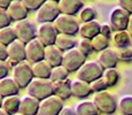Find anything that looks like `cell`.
I'll use <instances>...</instances> for the list:
<instances>
[{"mask_svg": "<svg viewBox=\"0 0 132 115\" xmlns=\"http://www.w3.org/2000/svg\"><path fill=\"white\" fill-rule=\"evenodd\" d=\"M102 78L106 82L108 88H113L120 81V73L116 68H107L103 70Z\"/></svg>", "mask_w": 132, "mask_h": 115, "instance_id": "obj_28", "label": "cell"}, {"mask_svg": "<svg viewBox=\"0 0 132 115\" xmlns=\"http://www.w3.org/2000/svg\"><path fill=\"white\" fill-rule=\"evenodd\" d=\"M100 34H102L103 36H106L108 38H110L113 36V28H111L110 23H102L101 24Z\"/></svg>", "mask_w": 132, "mask_h": 115, "instance_id": "obj_40", "label": "cell"}, {"mask_svg": "<svg viewBox=\"0 0 132 115\" xmlns=\"http://www.w3.org/2000/svg\"><path fill=\"white\" fill-rule=\"evenodd\" d=\"M53 1H56V2H59V1H60V0H53Z\"/></svg>", "mask_w": 132, "mask_h": 115, "instance_id": "obj_49", "label": "cell"}, {"mask_svg": "<svg viewBox=\"0 0 132 115\" xmlns=\"http://www.w3.org/2000/svg\"><path fill=\"white\" fill-rule=\"evenodd\" d=\"M45 46L36 37L32 40L25 44V51H27V60L30 63L38 62L40 60H44L45 58Z\"/></svg>", "mask_w": 132, "mask_h": 115, "instance_id": "obj_13", "label": "cell"}, {"mask_svg": "<svg viewBox=\"0 0 132 115\" xmlns=\"http://www.w3.org/2000/svg\"><path fill=\"white\" fill-rule=\"evenodd\" d=\"M13 77L15 78L21 89L28 88V85L35 78L32 63H30L28 60H24L13 66Z\"/></svg>", "mask_w": 132, "mask_h": 115, "instance_id": "obj_4", "label": "cell"}, {"mask_svg": "<svg viewBox=\"0 0 132 115\" xmlns=\"http://www.w3.org/2000/svg\"><path fill=\"white\" fill-rule=\"evenodd\" d=\"M79 19L82 22H88L96 19V11L92 6H84L79 12Z\"/></svg>", "mask_w": 132, "mask_h": 115, "instance_id": "obj_33", "label": "cell"}, {"mask_svg": "<svg viewBox=\"0 0 132 115\" xmlns=\"http://www.w3.org/2000/svg\"><path fill=\"white\" fill-rule=\"evenodd\" d=\"M59 115H76V113H75V109H72L71 107L63 106V108L61 109V112L59 113Z\"/></svg>", "mask_w": 132, "mask_h": 115, "instance_id": "obj_43", "label": "cell"}, {"mask_svg": "<svg viewBox=\"0 0 132 115\" xmlns=\"http://www.w3.org/2000/svg\"><path fill=\"white\" fill-rule=\"evenodd\" d=\"M53 23H54L55 28L57 29L59 34H67V35L76 36L79 32L80 24H79L78 19L75 15L61 13Z\"/></svg>", "mask_w": 132, "mask_h": 115, "instance_id": "obj_3", "label": "cell"}, {"mask_svg": "<svg viewBox=\"0 0 132 115\" xmlns=\"http://www.w3.org/2000/svg\"><path fill=\"white\" fill-rule=\"evenodd\" d=\"M90 85H91V89H92V92H94V93L95 92H100V91L107 90L108 89L107 84H106V82L103 81L102 77H100V78H98V80L91 82Z\"/></svg>", "mask_w": 132, "mask_h": 115, "instance_id": "obj_37", "label": "cell"}, {"mask_svg": "<svg viewBox=\"0 0 132 115\" xmlns=\"http://www.w3.org/2000/svg\"><path fill=\"white\" fill-rule=\"evenodd\" d=\"M54 83V94L60 97L62 100H67L72 96L71 93V80L65 78V80H61L53 82Z\"/></svg>", "mask_w": 132, "mask_h": 115, "instance_id": "obj_21", "label": "cell"}, {"mask_svg": "<svg viewBox=\"0 0 132 115\" xmlns=\"http://www.w3.org/2000/svg\"><path fill=\"white\" fill-rule=\"evenodd\" d=\"M59 7L61 13L76 15L84 7V1L83 0H60Z\"/></svg>", "mask_w": 132, "mask_h": 115, "instance_id": "obj_22", "label": "cell"}, {"mask_svg": "<svg viewBox=\"0 0 132 115\" xmlns=\"http://www.w3.org/2000/svg\"><path fill=\"white\" fill-rule=\"evenodd\" d=\"M13 27H14L15 34H16V38L22 40L25 44L37 37V27L29 19L16 21Z\"/></svg>", "mask_w": 132, "mask_h": 115, "instance_id": "obj_8", "label": "cell"}, {"mask_svg": "<svg viewBox=\"0 0 132 115\" xmlns=\"http://www.w3.org/2000/svg\"><path fill=\"white\" fill-rule=\"evenodd\" d=\"M9 63L7 60H0V80L6 76H8L9 73Z\"/></svg>", "mask_w": 132, "mask_h": 115, "instance_id": "obj_39", "label": "cell"}, {"mask_svg": "<svg viewBox=\"0 0 132 115\" xmlns=\"http://www.w3.org/2000/svg\"><path fill=\"white\" fill-rule=\"evenodd\" d=\"M71 93L76 98L84 99L92 93V89H91L90 83L79 80V78H76V80L71 81Z\"/></svg>", "mask_w": 132, "mask_h": 115, "instance_id": "obj_19", "label": "cell"}, {"mask_svg": "<svg viewBox=\"0 0 132 115\" xmlns=\"http://www.w3.org/2000/svg\"><path fill=\"white\" fill-rule=\"evenodd\" d=\"M109 44H110V38L106 37L102 34L96 35L95 37L92 38V45H93V50L95 52H101L105 48L109 47Z\"/></svg>", "mask_w": 132, "mask_h": 115, "instance_id": "obj_30", "label": "cell"}, {"mask_svg": "<svg viewBox=\"0 0 132 115\" xmlns=\"http://www.w3.org/2000/svg\"><path fill=\"white\" fill-rule=\"evenodd\" d=\"M75 113L76 115H100V112L95 104L93 103V100L80 101L79 104L76 105Z\"/></svg>", "mask_w": 132, "mask_h": 115, "instance_id": "obj_26", "label": "cell"}, {"mask_svg": "<svg viewBox=\"0 0 132 115\" xmlns=\"http://www.w3.org/2000/svg\"><path fill=\"white\" fill-rule=\"evenodd\" d=\"M13 21L11 15H9L7 8H1L0 7V29L5 27H8L11 25V22Z\"/></svg>", "mask_w": 132, "mask_h": 115, "instance_id": "obj_35", "label": "cell"}, {"mask_svg": "<svg viewBox=\"0 0 132 115\" xmlns=\"http://www.w3.org/2000/svg\"><path fill=\"white\" fill-rule=\"evenodd\" d=\"M20 85L17 82L15 81L14 77H6L0 80V94L2 97H8V96H14V94H19L20 92Z\"/></svg>", "mask_w": 132, "mask_h": 115, "instance_id": "obj_18", "label": "cell"}, {"mask_svg": "<svg viewBox=\"0 0 132 115\" xmlns=\"http://www.w3.org/2000/svg\"><path fill=\"white\" fill-rule=\"evenodd\" d=\"M77 43L78 42L76 40L75 36L67 35V34H59L56 37V40H55V45L59 48H61L63 52L76 47Z\"/></svg>", "mask_w": 132, "mask_h": 115, "instance_id": "obj_25", "label": "cell"}, {"mask_svg": "<svg viewBox=\"0 0 132 115\" xmlns=\"http://www.w3.org/2000/svg\"><path fill=\"white\" fill-rule=\"evenodd\" d=\"M61 14L59 2L53 0H46L36 11V20L39 23L54 22L55 19Z\"/></svg>", "mask_w": 132, "mask_h": 115, "instance_id": "obj_6", "label": "cell"}, {"mask_svg": "<svg viewBox=\"0 0 132 115\" xmlns=\"http://www.w3.org/2000/svg\"><path fill=\"white\" fill-rule=\"evenodd\" d=\"M14 115H24V114H22V113H20V112H19V113H16V114H14Z\"/></svg>", "mask_w": 132, "mask_h": 115, "instance_id": "obj_48", "label": "cell"}, {"mask_svg": "<svg viewBox=\"0 0 132 115\" xmlns=\"http://www.w3.org/2000/svg\"><path fill=\"white\" fill-rule=\"evenodd\" d=\"M57 35H59V31L53 22L40 23L39 27H37V38L45 46L55 44Z\"/></svg>", "mask_w": 132, "mask_h": 115, "instance_id": "obj_12", "label": "cell"}, {"mask_svg": "<svg viewBox=\"0 0 132 115\" xmlns=\"http://www.w3.org/2000/svg\"><path fill=\"white\" fill-rule=\"evenodd\" d=\"M130 13L120 5L114 7L109 13V23L114 31H120V30L128 29L129 20H130Z\"/></svg>", "mask_w": 132, "mask_h": 115, "instance_id": "obj_9", "label": "cell"}, {"mask_svg": "<svg viewBox=\"0 0 132 115\" xmlns=\"http://www.w3.org/2000/svg\"><path fill=\"white\" fill-rule=\"evenodd\" d=\"M118 4L121 7H123L130 14H132V0H118Z\"/></svg>", "mask_w": 132, "mask_h": 115, "instance_id": "obj_41", "label": "cell"}, {"mask_svg": "<svg viewBox=\"0 0 132 115\" xmlns=\"http://www.w3.org/2000/svg\"><path fill=\"white\" fill-rule=\"evenodd\" d=\"M103 70H105V68L100 65L98 60L86 61L77 70V78L87 82V83H91V82L102 77Z\"/></svg>", "mask_w": 132, "mask_h": 115, "instance_id": "obj_5", "label": "cell"}, {"mask_svg": "<svg viewBox=\"0 0 132 115\" xmlns=\"http://www.w3.org/2000/svg\"><path fill=\"white\" fill-rule=\"evenodd\" d=\"M29 11H37L46 0H22Z\"/></svg>", "mask_w": 132, "mask_h": 115, "instance_id": "obj_38", "label": "cell"}, {"mask_svg": "<svg viewBox=\"0 0 132 115\" xmlns=\"http://www.w3.org/2000/svg\"><path fill=\"white\" fill-rule=\"evenodd\" d=\"M100 29H101V23L95 19L88 22H82L78 34L80 35V37L92 39L93 37H95L96 35L100 34Z\"/></svg>", "mask_w": 132, "mask_h": 115, "instance_id": "obj_20", "label": "cell"}, {"mask_svg": "<svg viewBox=\"0 0 132 115\" xmlns=\"http://www.w3.org/2000/svg\"><path fill=\"white\" fill-rule=\"evenodd\" d=\"M86 58L87 57L76 46V47L71 48V50H68L64 52L62 65L70 73H73V71H77L86 62Z\"/></svg>", "mask_w": 132, "mask_h": 115, "instance_id": "obj_7", "label": "cell"}, {"mask_svg": "<svg viewBox=\"0 0 132 115\" xmlns=\"http://www.w3.org/2000/svg\"><path fill=\"white\" fill-rule=\"evenodd\" d=\"M20 104H21V98L17 94L14 96L5 97L2 101V108L7 112L9 115H14L19 113L20 111Z\"/></svg>", "mask_w": 132, "mask_h": 115, "instance_id": "obj_27", "label": "cell"}, {"mask_svg": "<svg viewBox=\"0 0 132 115\" xmlns=\"http://www.w3.org/2000/svg\"><path fill=\"white\" fill-rule=\"evenodd\" d=\"M62 108L63 100L56 94H52L40 101L38 115H59Z\"/></svg>", "mask_w": 132, "mask_h": 115, "instance_id": "obj_10", "label": "cell"}, {"mask_svg": "<svg viewBox=\"0 0 132 115\" xmlns=\"http://www.w3.org/2000/svg\"><path fill=\"white\" fill-rule=\"evenodd\" d=\"M28 94L37 98L38 100H44L45 98L54 94V83L50 78L35 77L27 88Z\"/></svg>", "mask_w": 132, "mask_h": 115, "instance_id": "obj_1", "label": "cell"}, {"mask_svg": "<svg viewBox=\"0 0 132 115\" xmlns=\"http://www.w3.org/2000/svg\"><path fill=\"white\" fill-rule=\"evenodd\" d=\"M8 53H7V46L0 43V60H7Z\"/></svg>", "mask_w": 132, "mask_h": 115, "instance_id": "obj_42", "label": "cell"}, {"mask_svg": "<svg viewBox=\"0 0 132 115\" xmlns=\"http://www.w3.org/2000/svg\"><path fill=\"white\" fill-rule=\"evenodd\" d=\"M16 39V34H15L14 27H5L0 29V43H2L4 45H9L12 42Z\"/></svg>", "mask_w": 132, "mask_h": 115, "instance_id": "obj_29", "label": "cell"}, {"mask_svg": "<svg viewBox=\"0 0 132 115\" xmlns=\"http://www.w3.org/2000/svg\"><path fill=\"white\" fill-rule=\"evenodd\" d=\"M52 66L46 60H40L38 62L32 63V71H34L35 77L39 78H50L52 73Z\"/></svg>", "mask_w": 132, "mask_h": 115, "instance_id": "obj_23", "label": "cell"}, {"mask_svg": "<svg viewBox=\"0 0 132 115\" xmlns=\"http://www.w3.org/2000/svg\"><path fill=\"white\" fill-rule=\"evenodd\" d=\"M118 52V59L120 61H124V62H131L132 61V47H124L120 48Z\"/></svg>", "mask_w": 132, "mask_h": 115, "instance_id": "obj_36", "label": "cell"}, {"mask_svg": "<svg viewBox=\"0 0 132 115\" xmlns=\"http://www.w3.org/2000/svg\"><path fill=\"white\" fill-rule=\"evenodd\" d=\"M93 103L98 107L99 112L106 115H111L117 111L118 103L116 100L115 96L107 90L100 92H95L93 97Z\"/></svg>", "mask_w": 132, "mask_h": 115, "instance_id": "obj_2", "label": "cell"}, {"mask_svg": "<svg viewBox=\"0 0 132 115\" xmlns=\"http://www.w3.org/2000/svg\"><path fill=\"white\" fill-rule=\"evenodd\" d=\"M9 15H11L13 21H20V20H24L28 17L29 14V9L27 8V6L23 4L22 0H13L9 4V6L7 7Z\"/></svg>", "mask_w": 132, "mask_h": 115, "instance_id": "obj_15", "label": "cell"}, {"mask_svg": "<svg viewBox=\"0 0 132 115\" xmlns=\"http://www.w3.org/2000/svg\"><path fill=\"white\" fill-rule=\"evenodd\" d=\"M128 30L129 32H130V35L132 36V14L130 15V20H129V24H128Z\"/></svg>", "mask_w": 132, "mask_h": 115, "instance_id": "obj_45", "label": "cell"}, {"mask_svg": "<svg viewBox=\"0 0 132 115\" xmlns=\"http://www.w3.org/2000/svg\"><path fill=\"white\" fill-rule=\"evenodd\" d=\"M131 38L132 36L130 35V32L128 30H120V31H115L111 36L113 43L116 47L120 48L124 47H129L131 45Z\"/></svg>", "mask_w": 132, "mask_h": 115, "instance_id": "obj_24", "label": "cell"}, {"mask_svg": "<svg viewBox=\"0 0 132 115\" xmlns=\"http://www.w3.org/2000/svg\"><path fill=\"white\" fill-rule=\"evenodd\" d=\"M69 74H70V71L68 70V69L65 68L63 65L55 66V67L52 68V73H51L50 80L53 81V82L61 81V80H65V78H68Z\"/></svg>", "mask_w": 132, "mask_h": 115, "instance_id": "obj_31", "label": "cell"}, {"mask_svg": "<svg viewBox=\"0 0 132 115\" xmlns=\"http://www.w3.org/2000/svg\"><path fill=\"white\" fill-rule=\"evenodd\" d=\"M98 61L100 62V65L105 69L116 68L118 61H120V59H118V52L111 47H107L103 51L99 52Z\"/></svg>", "mask_w": 132, "mask_h": 115, "instance_id": "obj_14", "label": "cell"}, {"mask_svg": "<svg viewBox=\"0 0 132 115\" xmlns=\"http://www.w3.org/2000/svg\"><path fill=\"white\" fill-rule=\"evenodd\" d=\"M77 47L84 53L86 57H88L94 51L92 45V39H88V38H84V37H80V39L78 40Z\"/></svg>", "mask_w": 132, "mask_h": 115, "instance_id": "obj_34", "label": "cell"}, {"mask_svg": "<svg viewBox=\"0 0 132 115\" xmlns=\"http://www.w3.org/2000/svg\"><path fill=\"white\" fill-rule=\"evenodd\" d=\"M12 1L13 0H0V7L1 8H7Z\"/></svg>", "mask_w": 132, "mask_h": 115, "instance_id": "obj_44", "label": "cell"}, {"mask_svg": "<svg viewBox=\"0 0 132 115\" xmlns=\"http://www.w3.org/2000/svg\"><path fill=\"white\" fill-rule=\"evenodd\" d=\"M0 115H9V114L7 113V112L1 107V108H0Z\"/></svg>", "mask_w": 132, "mask_h": 115, "instance_id": "obj_46", "label": "cell"}, {"mask_svg": "<svg viewBox=\"0 0 132 115\" xmlns=\"http://www.w3.org/2000/svg\"><path fill=\"white\" fill-rule=\"evenodd\" d=\"M63 52L61 48H59L55 44L53 45H47L45 47V60L50 63L52 67H55V66H60L62 65L63 61Z\"/></svg>", "mask_w": 132, "mask_h": 115, "instance_id": "obj_17", "label": "cell"}, {"mask_svg": "<svg viewBox=\"0 0 132 115\" xmlns=\"http://www.w3.org/2000/svg\"><path fill=\"white\" fill-rule=\"evenodd\" d=\"M2 101H4V97H2L1 94H0V108L2 107Z\"/></svg>", "mask_w": 132, "mask_h": 115, "instance_id": "obj_47", "label": "cell"}, {"mask_svg": "<svg viewBox=\"0 0 132 115\" xmlns=\"http://www.w3.org/2000/svg\"><path fill=\"white\" fill-rule=\"evenodd\" d=\"M118 108L123 115H132V96L126 94L118 100Z\"/></svg>", "mask_w": 132, "mask_h": 115, "instance_id": "obj_32", "label": "cell"}, {"mask_svg": "<svg viewBox=\"0 0 132 115\" xmlns=\"http://www.w3.org/2000/svg\"><path fill=\"white\" fill-rule=\"evenodd\" d=\"M39 104L40 100L37 98L30 96H24L21 99V104H20V113L24 115H38V111H39Z\"/></svg>", "mask_w": 132, "mask_h": 115, "instance_id": "obj_16", "label": "cell"}, {"mask_svg": "<svg viewBox=\"0 0 132 115\" xmlns=\"http://www.w3.org/2000/svg\"><path fill=\"white\" fill-rule=\"evenodd\" d=\"M7 53H8V61L9 65L15 66L21 61L27 60V51H25V43L20 39H15L9 45H7Z\"/></svg>", "mask_w": 132, "mask_h": 115, "instance_id": "obj_11", "label": "cell"}]
</instances>
